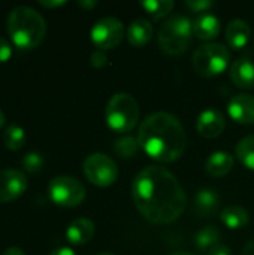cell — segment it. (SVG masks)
I'll return each mask as SVG.
<instances>
[{
  "mask_svg": "<svg viewBox=\"0 0 254 255\" xmlns=\"http://www.w3.org/2000/svg\"><path fill=\"white\" fill-rule=\"evenodd\" d=\"M132 197L139 214L154 224L174 223L181 217L187 203L178 179L160 166H148L135 176Z\"/></svg>",
  "mask_w": 254,
  "mask_h": 255,
  "instance_id": "6da1fadb",
  "label": "cell"
},
{
  "mask_svg": "<svg viewBox=\"0 0 254 255\" xmlns=\"http://www.w3.org/2000/svg\"><path fill=\"white\" fill-rule=\"evenodd\" d=\"M138 142L141 149L159 163L177 161L187 143L181 121L168 112H154L139 126Z\"/></svg>",
  "mask_w": 254,
  "mask_h": 255,
  "instance_id": "7a4b0ae2",
  "label": "cell"
},
{
  "mask_svg": "<svg viewBox=\"0 0 254 255\" xmlns=\"http://www.w3.org/2000/svg\"><path fill=\"white\" fill-rule=\"evenodd\" d=\"M6 28L12 42L21 49L37 48L46 34V22L43 16L28 6L15 7L7 16Z\"/></svg>",
  "mask_w": 254,
  "mask_h": 255,
  "instance_id": "3957f363",
  "label": "cell"
},
{
  "mask_svg": "<svg viewBox=\"0 0 254 255\" xmlns=\"http://www.w3.org/2000/svg\"><path fill=\"white\" fill-rule=\"evenodd\" d=\"M193 39V24L186 15H172L159 27L157 42L163 52L180 55L187 51Z\"/></svg>",
  "mask_w": 254,
  "mask_h": 255,
  "instance_id": "277c9868",
  "label": "cell"
},
{
  "mask_svg": "<svg viewBox=\"0 0 254 255\" xmlns=\"http://www.w3.org/2000/svg\"><path fill=\"white\" fill-rule=\"evenodd\" d=\"M105 120L114 133L124 134L132 131L139 120L136 99L129 93H115L106 105Z\"/></svg>",
  "mask_w": 254,
  "mask_h": 255,
  "instance_id": "5b68a950",
  "label": "cell"
},
{
  "mask_svg": "<svg viewBox=\"0 0 254 255\" xmlns=\"http://www.w3.org/2000/svg\"><path fill=\"white\" fill-rule=\"evenodd\" d=\"M231 61V51L217 42H208L198 46L192 55L195 72L205 78H213L223 73Z\"/></svg>",
  "mask_w": 254,
  "mask_h": 255,
  "instance_id": "8992f818",
  "label": "cell"
},
{
  "mask_svg": "<svg viewBox=\"0 0 254 255\" xmlns=\"http://www.w3.org/2000/svg\"><path fill=\"white\" fill-rule=\"evenodd\" d=\"M49 199L63 208H75L81 205L87 196L85 187L72 176H55L48 185Z\"/></svg>",
  "mask_w": 254,
  "mask_h": 255,
  "instance_id": "52a82bcc",
  "label": "cell"
},
{
  "mask_svg": "<svg viewBox=\"0 0 254 255\" xmlns=\"http://www.w3.org/2000/svg\"><path fill=\"white\" fill-rule=\"evenodd\" d=\"M84 175L96 187H109L118 178V167L111 157L96 152L85 158Z\"/></svg>",
  "mask_w": 254,
  "mask_h": 255,
  "instance_id": "ba28073f",
  "label": "cell"
},
{
  "mask_svg": "<svg viewBox=\"0 0 254 255\" xmlns=\"http://www.w3.org/2000/svg\"><path fill=\"white\" fill-rule=\"evenodd\" d=\"M90 36L93 43L99 49H114L121 43L124 37V25L120 19L114 16H106L99 19L93 25Z\"/></svg>",
  "mask_w": 254,
  "mask_h": 255,
  "instance_id": "9c48e42d",
  "label": "cell"
},
{
  "mask_svg": "<svg viewBox=\"0 0 254 255\" xmlns=\"http://www.w3.org/2000/svg\"><path fill=\"white\" fill-rule=\"evenodd\" d=\"M28 181L19 169L0 170V203H9L21 197L27 190Z\"/></svg>",
  "mask_w": 254,
  "mask_h": 255,
  "instance_id": "30bf717a",
  "label": "cell"
},
{
  "mask_svg": "<svg viewBox=\"0 0 254 255\" xmlns=\"http://www.w3.org/2000/svg\"><path fill=\"white\" fill-rule=\"evenodd\" d=\"M226 127L225 115L217 109H205L201 112L196 121L198 133L205 139H216L219 137Z\"/></svg>",
  "mask_w": 254,
  "mask_h": 255,
  "instance_id": "8fae6325",
  "label": "cell"
},
{
  "mask_svg": "<svg viewBox=\"0 0 254 255\" xmlns=\"http://www.w3.org/2000/svg\"><path fill=\"white\" fill-rule=\"evenodd\" d=\"M228 114L238 124H254V96L235 94L228 102Z\"/></svg>",
  "mask_w": 254,
  "mask_h": 255,
  "instance_id": "7c38bea8",
  "label": "cell"
},
{
  "mask_svg": "<svg viewBox=\"0 0 254 255\" xmlns=\"http://www.w3.org/2000/svg\"><path fill=\"white\" fill-rule=\"evenodd\" d=\"M231 81L244 90L254 88V63L247 57L237 58L229 67Z\"/></svg>",
  "mask_w": 254,
  "mask_h": 255,
  "instance_id": "4fadbf2b",
  "label": "cell"
},
{
  "mask_svg": "<svg viewBox=\"0 0 254 255\" xmlns=\"http://www.w3.org/2000/svg\"><path fill=\"white\" fill-rule=\"evenodd\" d=\"M220 206V196L213 188H201L195 194L193 209L202 218L214 217Z\"/></svg>",
  "mask_w": 254,
  "mask_h": 255,
  "instance_id": "5bb4252c",
  "label": "cell"
},
{
  "mask_svg": "<svg viewBox=\"0 0 254 255\" xmlns=\"http://www.w3.org/2000/svg\"><path fill=\"white\" fill-rule=\"evenodd\" d=\"M225 36H226L228 45L232 49L240 51L249 45L250 37H252V30H250V25L244 19H234L228 24Z\"/></svg>",
  "mask_w": 254,
  "mask_h": 255,
  "instance_id": "9a60e30c",
  "label": "cell"
},
{
  "mask_svg": "<svg viewBox=\"0 0 254 255\" xmlns=\"http://www.w3.org/2000/svg\"><path fill=\"white\" fill-rule=\"evenodd\" d=\"M96 233V226L88 218H78L72 221L66 230V238L73 245H85L88 244Z\"/></svg>",
  "mask_w": 254,
  "mask_h": 255,
  "instance_id": "2e32d148",
  "label": "cell"
},
{
  "mask_svg": "<svg viewBox=\"0 0 254 255\" xmlns=\"http://www.w3.org/2000/svg\"><path fill=\"white\" fill-rule=\"evenodd\" d=\"M192 24L193 34L201 40H213L220 33V19L210 12L198 15Z\"/></svg>",
  "mask_w": 254,
  "mask_h": 255,
  "instance_id": "e0dca14e",
  "label": "cell"
},
{
  "mask_svg": "<svg viewBox=\"0 0 254 255\" xmlns=\"http://www.w3.org/2000/svg\"><path fill=\"white\" fill-rule=\"evenodd\" d=\"M234 167V157L229 152H213L205 161V172L213 178H222L228 175Z\"/></svg>",
  "mask_w": 254,
  "mask_h": 255,
  "instance_id": "ac0fdd59",
  "label": "cell"
},
{
  "mask_svg": "<svg viewBox=\"0 0 254 255\" xmlns=\"http://www.w3.org/2000/svg\"><path fill=\"white\" fill-rule=\"evenodd\" d=\"M153 33H154V28H153L151 22L144 19V18H139V19H135L129 25V28H127V40H129V43L132 46L141 48V46L147 45L151 40Z\"/></svg>",
  "mask_w": 254,
  "mask_h": 255,
  "instance_id": "d6986e66",
  "label": "cell"
},
{
  "mask_svg": "<svg viewBox=\"0 0 254 255\" xmlns=\"http://www.w3.org/2000/svg\"><path fill=\"white\" fill-rule=\"evenodd\" d=\"M220 220H222V223H223L228 229L240 230V229H244V227L249 224L250 215H249L247 209H244L243 206L232 205V206L225 208V209L220 212Z\"/></svg>",
  "mask_w": 254,
  "mask_h": 255,
  "instance_id": "ffe728a7",
  "label": "cell"
},
{
  "mask_svg": "<svg viewBox=\"0 0 254 255\" xmlns=\"http://www.w3.org/2000/svg\"><path fill=\"white\" fill-rule=\"evenodd\" d=\"M235 155L246 169L254 170V134L246 136L238 142Z\"/></svg>",
  "mask_w": 254,
  "mask_h": 255,
  "instance_id": "44dd1931",
  "label": "cell"
},
{
  "mask_svg": "<svg viewBox=\"0 0 254 255\" xmlns=\"http://www.w3.org/2000/svg\"><path fill=\"white\" fill-rule=\"evenodd\" d=\"M220 232L214 226H207L195 235V245L201 251H210L213 247L219 245Z\"/></svg>",
  "mask_w": 254,
  "mask_h": 255,
  "instance_id": "7402d4cb",
  "label": "cell"
},
{
  "mask_svg": "<svg viewBox=\"0 0 254 255\" xmlns=\"http://www.w3.org/2000/svg\"><path fill=\"white\" fill-rule=\"evenodd\" d=\"M142 9L154 19H162L168 16L174 9L172 0H144L141 1Z\"/></svg>",
  "mask_w": 254,
  "mask_h": 255,
  "instance_id": "603a6c76",
  "label": "cell"
},
{
  "mask_svg": "<svg viewBox=\"0 0 254 255\" xmlns=\"http://www.w3.org/2000/svg\"><path fill=\"white\" fill-rule=\"evenodd\" d=\"M3 142H4V146L10 151H19L21 148H24L25 133H24L22 127H19L16 124L7 126V128L3 134Z\"/></svg>",
  "mask_w": 254,
  "mask_h": 255,
  "instance_id": "cb8c5ba5",
  "label": "cell"
},
{
  "mask_svg": "<svg viewBox=\"0 0 254 255\" xmlns=\"http://www.w3.org/2000/svg\"><path fill=\"white\" fill-rule=\"evenodd\" d=\"M139 149H141V146H139L138 137H132V136H124V137L118 139L114 145L115 154L124 160L133 158L139 152Z\"/></svg>",
  "mask_w": 254,
  "mask_h": 255,
  "instance_id": "d4e9b609",
  "label": "cell"
},
{
  "mask_svg": "<svg viewBox=\"0 0 254 255\" xmlns=\"http://www.w3.org/2000/svg\"><path fill=\"white\" fill-rule=\"evenodd\" d=\"M42 164H43V157L39 152H28L22 158V167L27 172H31V173L39 172Z\"/></svg>",
  "mask_w": 254,
  "mask_h": 255,
  "instance_id": "484cf974",
  "label": "cell"
},
{
  "mask_svg": "<svg viewBox=\"0 0 254 255\" xmlns=\"http://www.w3.org/2000/svg\"><path fill=\"white\" fill-rule=\"evenodd\" d=\"M186 6L192 12H196V13L201 15V13H207L208 9H211L214 6V3L211 0H187Z\"/></svg>",
  "mask_w": 254,
  "mask_h": 255,
  "instance_id": "4316f807",
  "label": "cell"
},
{
  "mask_svg": "<svg viewBox=\"0 0 254 255\" xmlns=\"http://www.w3.org/2000/svg\"><path fill=\"white\" fill-rule=\"evenodd\" d=\"M90 61H91L93 67H96V69H102V67H105V66H106V63H108V57H106V54H105L102 49H96V51L91 54Z\"/></svg>",
  "mask_w": 254,
  "mask_h": 255,
  "instance_id": "83f0119b",
  "label": "cell"
},
{
  "mask_svg": "<svg viewBox=\"0 0 254 255\" xmlns=\"http://www.w3.org/2000/svg\"><path fill=\"white\" fill-rule=\"evenodd\" d=\"M10 57H12L10 43L4 37H0V63H6Z\"/></svg>",
  "mask_w": 254,
  "mask_h": 255,
  "instance_id": "f1b7e54d",
  "label": "cell"
},
{
  "mask_svg": "<svg viewBox=\"0 0 254 255\" xmlns=\"http://www.w3.org/2000/svg\"><path fill=\"white\" fill-rule=\"evenodd\" d=\"M207 255H232L231 254V250L226 247V245H222V244H219V245H216V247H213Z\"/></svg>",
  "mask_w": 254,
  "mask_h": 255,
  "instance_id": "f546056e",
  "label": "cell"
},
{
  "mask_svg": "<svg viewBox=\"0 0 254 255\" xmlns=\"http://www.w3.org/2000/svg\"><path fill=\"white\" fill-rule=\"evenodd\" d=\"M39 3H40V6H43V7H58V6L66 4L64 0H40Z\"/></svg>",
  "mask_w": 254,
  "mask_h": 255,
  "instance_id": "4dcf8cb0",
  "label": "cell"
},
{
  "mask_svg": "<svg viewBox=\"0 0 254 255\" xmlns=\"http://www.w3.org/2000/svg\"><path fill=\"white\" fill-rule=\"evenodd\" d=\"M49 255H76V253H75L73 250H70V248L63 247V248H57V250H54V251H52Z\"/></svg>",
  "mask_w": 254,
  "mask_h": 255,
  "instance_id": "1f68e13d",
  "label": "cell"
},
{
  "mask_svg": "<svg viewBox=\"0 0 254 255\" xmlns=\"http://www.w3.org/2000/svg\"><path fill=\"white\" fill-rule=\"evenodd\" d=\"M241 255H254V241H249L244 247V250L241 251Z\"/></svg>",
  "mask_w": 254,
  "mask_h": 255,
  "instance_id": "d6a6232c",
  "label": "cell"
},
{
  "mask_svg": "<svg viewBox=\"0 0 254 255\" xmlns=\"http://www.w3.org/2000/svg\"><path fill=\"white\" fill-rule=\"evenodd\" d=\"M3 255H25L24 254V251L21 250V248H18V247H10V248H7Z\"/></svg>",
  "mask_w": 254,
  "mask_h": 255,
  "instance_id": "836d02e7",
  "label": "cell"
},
{
  "mask_svg": "<svg viewBox=\"0 0 254 255\" xmlns=\"http://www.w3.org/2000/svg\"><path fill=\"white\" fill-rule=\"evenodd\" d=\"M78 4L81 6V7H84V9H91V7H94V6H97V1H94V0H85V1H78Z\"/></svg>",
  "mask_w": 254,
  "mask_h": 255,
  "instance_id": "e575fe53",
  "label": "cell"
},
{
  "mask_svg": "<svg viewBox=\"0 0 254 255\" xmlns=\"http://www.w3.org/2000/svg\"><path fill=\"white\" fill-rule=\"evenodd\" d=\"M4 121H6V118H4V114H3V112L0 111V128H1L3 126H4Z\"/></svg>",
  "mask_w": 254,
  "mask_h": 255,
  "instance_id": "d590c367",
  "label": "cell"
},
{
  "mask_svg": "<svg viewBox=\"0 0 254 255\" xmlns=\"http://www.w3.org/2000/svg\"><path fill=\"white\" fill-rule=\"evenodd\" d=\"M169 255H195V254H190V253H184V251H175V253H172V254Z\"/></svg>",
  "mask_w": 254,
  "mask_h": 255,
  "instance_id": "8d00e7d4",
  "label": "cell"
},
{
  "mask_svg": "<svg viewBox=\"0 0 254 255\" xmlns=\"http://www.w3.org/2000/svg\"><path fill=\"white\" fill-rule=\"evenodd\" d=\"M97 255H115V254H112V253H100V254H97Z\"/></svg>",
  "mask_w": 254,
  "mask_h": 255,
  "instance_id": "74e56055",
  "label": "cell"
}]
</instances>
